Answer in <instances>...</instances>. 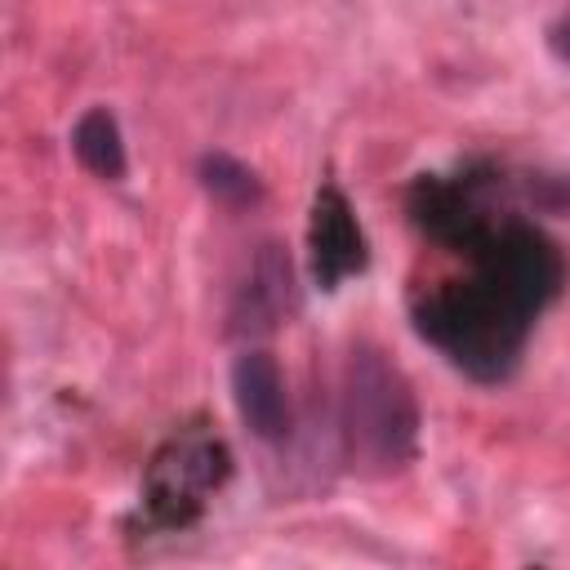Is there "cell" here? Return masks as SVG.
Here are the masks:
<instances>
[{"label": "cell", "mask_w": 570, "mask_h": 570, "mask_svg": "<svg viewBox=\"0 0 570 570\" xmlns=\"http://www.w3.org/2000/svg\"><path fill=\"white\" fill-rule=\"evenodd\" d=\"M414 325L463 374H472L476 383H499L512 374L530 338L534 312H525L517 298H508L503 289H494L485 276L472 272L468 281H445L428 289L414 303Z\"/></svg>", "instance_id": "obj_1"}, {"label": "cell", "mask_w": 570, "mask_h": 570, "mask_svg": "<svg viewBox=\"0 0 570 570\" xmlns=\"http://www.w3.org/2000/svg\"><path fill=\"white\" fill-rule=\"evenodd\" d=\"M343 445L352 468L387 476L419 450V405L410 379L379 352L356 347L343 374Z\"/></svg>", "instance_id": "obj_2"}, {"label": "cell", "mask_w": 570, "mask_h": 570, "mask_svg": "<svg viewBox=\"0 0 570 570\" xmlns=\"http://www.w3.org/2000/svg\"><path fill=\"white\" fill-rule=\"evenodd\" d=\"M232 476V454L227 445L191 423V428H178L147 463L142 472V512L151 525H165V530H183L191 525L209 494Z\"/></svg>", "instance_id": "obj_3"}, {"label": "cell", "mask_w": 570, "mask_h": 570, "mask_svg": "<svg viewBox=\"0 0 570 570\" xmlns=\"http://www.w3.org/2000/svg\"><path fill=\"white\" fill-rule=\"evenodd\" d=\"M472 258V272L476 276H485L494 289H503L508 298H517L525 312H543L557 294H561V285H566V263H561V254H557V245L539 232V227H530V223H517V218H508V223H494L490 232H485V240L468 254Z\"/></svg>", "instance_id": "obj_4"}, {"label": "cell", "mask_w": 570, "mask_h": 570, "mask_svg": "<svg viewBox=\"0 0 570 570\" xmlns=\"http://www.w3.org/2000/svg\"><path fill=\"white\" fill-rule=\"evenodd\" d=\"M410 218L423 236H432V240H441L459 254H472L485 240V232L494 227L490 205L481 196V178H472V174H459V178L423 174V178H414Z\"/></svg>", "instance_id": "obj_5"}, {"label": "cell", "mask_w": 570, "mask_h": 570, "mask_svg": "<svg viewBox=\"0 0 570 570\" xmlns=\"http://www.w3.org/2000/svg\"><path fill=\"white\" fill-rule=\"evenodd\" d=\"M307 249H312V276L321 289H338L347 276L365 267V232L347 205V196L325 183L312 200V223H307Z\"/></svg>", "instance_id": "obj_6"}, {"label": "cell", "mask_w": 570, "mask_h": 570, "mask_svg": "<svg viewBox=\"0 0 570 570\" xmlns=\"http://www.w3.org/2000/svg\"><path fill=\"white\" fill-rule=\"evenodd\" d=\"M232 396H236L245 428L258 441H281L289 432V392H285V374H281L276 356H267L258 347L240 352L232 365Z\"/></svg>", "instance_id": "obj_7"}, {"label": "cell", "mask_w": 570, "mask_h": 570, "mask_svg": "<svg viewBox=\"0 0 570 570\" xmlns=\"http://www.w3.org/2000/svg\"><path fill=\"white\" fill-rule=\"evenodd\" d=\"M289 312H294V267L281 254V245H263L254 267H249V281L236 294L232 330L236 334H263V330H276Z\"/></svg>", "instance_id": "obj_8"}, {"label": "cell", "mask_w": 570, "mask_h": 570, "mask_svg": "<svg viewBox=\"0 0 570 570\" xmlns=\"http://www.w3.org/2000/svg\"><path fill=\"white\" fill-rule=\"evenodd\" d=\"M71 147L80 156V165L98 178H120L125 174V142H120V125L107 107H89L76 129H71Z\"/></svg>", "instance_id": "obj_9"}, {"label": "cell", "mask_w": 570, "mask_h": 570, "mask_svg": "<svg viewBox=\"0 0 570 570\" xmlns=\"http://www.w3.org/2000/svg\"><path fill=\"white\" fill-rule=\"evenodd\" d=\"M200 183H205V191H209L218 205H227V209H249V205L263 200L258 174H254L249 165H240L236 156H227V151L200 156Z\"/></svg>", "instance_id": "obj_10"}, {"label": "cell", "mask_w": 570, "mask_h": 570, "mask_svg": "<svg viewBox=\"0 0 570 570\" xmlns=\"http://www.w3.org/2000/svg\"><path fill=\"white\" fill-rule=\"evenodd\" d=\"M530 196L543 205V209H570V178H543V183H530Z\"/></svg>", "instance_id": "obj_11"}, {"label": "cell", "mask_w": 570, "mask_h": 570, "mask_svg": "<svg viewBox=\"0 0 570 570\" xmlns=\"http://www.w3.org/2000/svg\"><path fill=\"white\" fill-rule=\"evenodd\" d=\"M548 49H552L561 62H570V13H566L561 22L548 27Z\"/></svg>", "instance_id": "obj_12"}]
</instances>
